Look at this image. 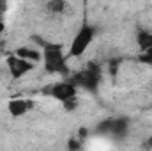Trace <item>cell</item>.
Here are the masks:
<instances>
[{
	"label": "cell",
	"instance_id": "9",
	"mask_svg": "<svg viewBox=\"0 0 152 151\" xmlns=\"http://www.w3.org/2000/svg\"><path fill=\"white\" fill-rule=\"evenodd\" d=\"M136 43H138V46H140V52L151 48L152 46V32L145 30V29L138 30V34H136Z\"/></svg>",
	"mask_w": 152,
	"mask_h": 151
},
{
	"label": "cell",
	"instance_id": "5",
	"mask_svg": "<svg viewBox=\"0 0 152 151\" xmlns=\"http://www.w3.org/2000/svg\"><path fill=\"white\" fill-rule=\"evenodd\" d=\"M7 70H9L12 78H21V76H25L27 73H30L34 70V62L14 53V55L7 57Z\"/></svg>",
	"mask_w": 152,
	"mask_h": 151
},
{
	"label": "cell",
	"instance_id": "4",
	"mask_svg": "<svg viewBox=\"0 0 152 151\" xmlns=\"http://www.w3.org/2000/svg\"><path fill=\"white\" fill-rule=\"evenodd\" d=\"M96 38V29L88 23H83L80 27V30L76 32V36L71 41V46H69V57H80L83 55V52L87 50V46L94 41Z\"/></svg>",
	"mask_w": 152,
	"mask_h": 151
},
{
	"label": "cell",
	"instance_id": "2",
	"mask_svg": "<svg viewBox=\"0 0 152 151\" xmlns=\"http://www.w3.org/2000/svg\"><path fill=\"white\" fill-rule=\"evenodd\" d=\"M101 76H103L101 66H97V62H88V64H85L83 70L76 71L71 76V82L76 87H81L88 93H97V89L101 85Z\"/></svg>",
	"mask_w": 152,
	"mask_h": 151
},
{
	"label": "cell",
	"instance_id": "11",
	"mask_svg": "<svg viewBox=\"0 0 152 151\" xmlns=\"http://www.w3.org/2000/svg\"><path fill=\"white\" fill-rule=\"evenodd\" d=\"M138 61H140L142 64L152 66V46H151V48H147V50H142V52H140Z\"/></svg>",
	"mask_w": 152,
	"mask_h": 151
},
{
	"label": "cell",
	"instance_id": "6",
	"mask_svg": "<svg viewBox=\"0 0 152 151\" xmlns=\"http://www.w3.org/2000/svg\"><path fill=\"white\" fill-rule=\"evenodd\" d=\"M127 128H129L127 119L120 117V119H108V121H103V123L97 126V130H96V132H97V133H101V135L122 137V135H126Z\"/></svg>",
	"mask_w": 152,
	"mask_h": 151
},
{
	"label": "cell",
	"instance_id": "1",
	"mask_svg": "<svg viewBox=\"0 0 152 151\" xmlns=\"http://www.w3.org/2000/svg\"><path fill=\"white\" fill-rule=\"evenodd\" d=\"M42 61L44 70L51 75H67V55H64L62 44L58 43H42Z\"/></svg>",
	"mask_w": 152,
	"mask_h": 151
},
{
	"label": "cell",
	"instance_id": "7",
	"mask_svg": "<svg viewBox=\"0 0 152 151\" xmlns=\"http://www.w3.org/2000/svg\"><path fill=\"white\" fill-rule=\"evenodd\" d=\"M7 109H9L11 115H14V117H18V115H25L30 109H34V101H30V100H23V98H20V100H11L9 105H7Z\"/></svg>",
	"mask_w": 152,
	"mask_h": 151
},
{
	"label": "cell",
	"instance_id": "10",
	"mask_svg": "<svg viewBox=\"0 0 152 151\" xmlns=\"http://www.w3.org/2000/svg\"><path fill=\"white\" fill-rule=\"evenodd\" d=\"M46 9L53 14H62L67 9V2L66 0H48L46 2Z\"/></svg>",
	"mask_w": 152,
	"mask_h": 151
},
{
	"label": "cell",
	"instance_id": "8",
	"mask_svg": "<svg viewBox=\"0 0 152 151\" xmlns=\"http://www.w3.org/2000/svg\"><path fill=\"white\" fill-rule=\"evenodd\" d=\"M16 55L23 57V59H27V61H32V62H39V61L42 59V53H41V52H37L36 48H27V46L18 48V50H16Z\"/></svg>",
	"mask_w": 152,
	"mask_h": 151
},
{
	"label": "cell",
	"instance_id": "3",
	"mask_svg": "<svg viewBox=\"0 0 152 151\" xmlns=\"http://www.w3.org/2000/svg\"><path fill=\"white\" fill-rule=\"evenodd\" d=\"M44 93L50 94L51 98L62 101L67 110H73L76 105H78V100H76V85L71 80L55 82V84H51L50 87H46Z\"/></svg>",
	"mask_w": 152,
	"mask_h": 151
},
{
	"label": "cell",
	"instance_id": "12",
	"mask_svg": "<svg viewBox=\"0 0 152 151\" xmlns=\"http://www.w3.org/2000/svg\"><path fill=\"white\" fill-rule=\"evenodd\" d=\"M5 9H7V2L0 0V34L4 32V14H5Z\"/></svg>",
	"mask_w": 152,
	"mask_h": 151
}]
</instances>
